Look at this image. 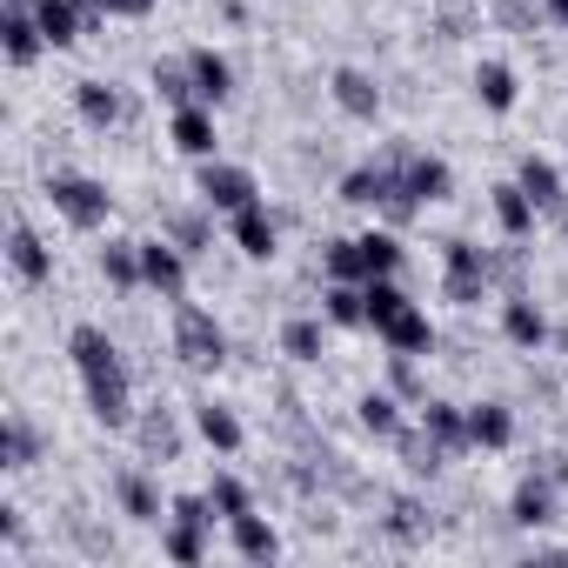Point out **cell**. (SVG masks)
<instances>
[{"mask_svg": "<svg viewBox=\"0 0 568 568\" xmlns=\"http://www.w3.org/2000/svg\"><path fill=\"white\" fill-rule=\"evenodd\" d=\"M68 355H74V368H81V382H88V408H94V422L101 428H128V368H121V355H114V342L101 335V328H74L68 335Z\"/></svg>", "mask_w": 568, "mask_h": 568, "instance_id": "6da1fadb", "label": "cell"}, {"mask_svg": "<svg viewBox=\"0 0 568 568\" xmlns=\"http://www.w3.org/2000/svg\"><path fill=\"white\" fill-rule=\"evenodd\" d=\"M174 355H181L187 368H221V362H227V335H221V322H214L207 308L181 302V308H174Z\"/></svg>", "mask_w": 568, "mask_h": 568, "instance_id": "7a4b0ae2", "label": "cell"}, {"mask_svg": "<svg viewBox=\"0 0 568 568\" xmlns=\"http://www.w3.org/2000/svg\"><path fill=\"white\" fill-rule=\"evenodd\" d=\"M442 288H448V302H481V288H488V254L475 247V241H442Z\"/></svg>", "mask_w": 568, "mask_h": 568, "instance_id": "3957f363", "label": "cell"}, {"mask_svg": "<svg viewBox=\"0 0 568 568\" xmlns=\"http://www.w3.org/2000/svg\"><path fill=\"white\" fill-rule=\"evenodd\" d=\"M48 201H54L74 227H101V221H108V207H114V201H108V187H101V181H88V174H54V181H48Z\"/></svg>", "mask_w": 568, "mask_h": 568, "instance_id": "277c9868", "label": "cell"}, {"mask_svg": "<svg viewBox=\"0 0 568 568\" xmlns=\"http://www.w3.org/2000/svg\"><path fill=\"white\" fill-rule=\"evenodd\" d=\"M141 274H148V288L161 302H181L187 295V254L174 241H141Z\"/></svg>", "mask_w": 568, "mask_h": 568, "instance_id": "5b68a950", "label": "cell"}, {"mask_svg": "<svg viewBox=\"0 0 568 568\" xmlns=\"http://www.w3.org/2000/svg\"><path fill=\"white\" fill-rule=\"evenodd\" d=\"M201 201L221 207V214H234V207H247V201H261V194H254V174H247V168L207 161V168H201Z\"/></svg>", "mask_w": 568, "mask_h": 568, "instance_id": "8992f818", "label": "cell"}, {"mask_svg": "<svg viewBox=\"0 0 568 568\" xmlns=\"http://www.w3.org/2000/svg\"><path fill=\"white\" fill-rule=\"evenodd\" d=\"M274 241H281V227H274V214H267L261 201H247V207H234V247H241V254H254V261H267V254H274Z\"/></svg>", "mask_w": 568, "mask_h": 568, "instance_id": "52a82bcc", "label": "cell"}, {"mask_svg": "<svg viewBox=\"0 0 568 568\" xmlns=\"http://www.w3.org/2000/svg\"><path fill=\"white\" fill-rule=\"evenodd\" d=\"M515 181H521V187H528V201H535V207H541V214H555V221H561V227H568V194H561V174H555V168H548V161H535V154H528V161H521V174H515Z\"/></svg>", "mask_w": 568, "mask_h": 568, "instance_id": "ba28073f", "label": "cell"}, {"mask_svg": "<svg viewBox=\"0 0 568 568\" xmlns=\"http://www.w3.org/2000/svg\"><path fill=\"white\" fill-rule=\"evenodd\" d=\"M501 335H508L515 348H541L555 328H548V315H541L528 295H508V308H501Z\"/></svg>", "mask_w": 568, "mask_h": 568, "instance_id": "9c48e42d", "label": "cell"}, {"mask_svg": "<svg viewBox=\"0 0 568 568\" xmlns=\"http://www.w3.org/2000/svg\"><path fill=\"white\" fill-rule=\"evenodd\" d=\"M8 261H14V274L28 281V288H41V281H48V247H41V234L28 221L8 227Z\"/></svg>", "mask_w": 568, "mask_h": 568, "instance_id": "30bf717a", "label": "cell"}, {"mask_svg": "<svg viewBox=\"0 0 568 568\" xmlns=\"http://www.w3.org/2000/svg\"><path fill=\"white\" fill-rule=\"evenodd\" d=\"M382 342H388L395 355H428V348H435V328H428V315L408 302L395 322H382Z\"/></svg>", "mask_w": 568, "mask_h": 568, "instance_id": "8fae6325", "label": "cell"}, {"mask_svg": "<svg viewBox=\"0 0 568 568\" xmlns=\"http://www.w3.org/2000/svg\"><path fill=\"white\" fill-rule=\"evenodd\" d=\"M335 101H342V114H355V121H375V108H382V88H375L362 68H335Z\"/></svg>", "mask_w": 568, "mask_h": 568, "instance_id": "7c38bea8", "label": "cell"}, {"mask_svg": "<svg viewBox=\"0 0 568 568\" xmlns=\"http://www.w3.org/2000/svg\"><path fill=\"white\" fill-rule=\"evenodd\" d=\"M174 148L181 154H194V161H214V121H207V108H174Z\"/></svg>", "mask_w": 568, "mask_h": 568, "instance_id": "4fadbf2b", "label": "cell"}, {"mask_svg": "<svg viewBox=\"0 0 568 568\" xmlns=\"http://www.w3.org/2000/svg\"><path fill=\"white\" fill-rule=\"evenodd\" d=\"M535 214H541V207L528 201V187H521V181H501V187H495V221H501V234H508V241H521V234L535 227Z\"/></svg>", "mask_w": 568, "mask_h": 568, "instance_id": "5bb4252c", "label": "cell"}, {"mask_svg": "<svg viewBox=\"0 0 568 568\" xmlns=\"http://www.w3.org/2000/svg\"><path fill=\"white\" fill-rule=\"evenodd\" d=\"M508 521H521V528H541V521H555V481H548V475H528V481L515 488V508H508Z\"/></svg>", "mask_w": 568, "mask_h": 568, "instance_id": "9a60e30c", "label": "cell"}, {"mask_svg": "<svg viewBox=\"0 0 568 568\" xmlns=\"http://www.w3.org/2000/svg\"><path fill=\"white\" fill-rule=\"evenodd\" d=\"M402 174H408V187L422 201H448V187H455L448 161H435V154H402Z\"/></svg>", "mask_w": 568, "mask_h": 568, "instance_id": "2e32d148", "label": "cell"}, {"mask_svg": "<svg viewBox=\"0 0 568 568\" xmlns=\"http://www.w3.org/2000/svg\"><path fill=\"white\" fill-rule=\"evenodd\" d=\"M468 442H475V448H508V442H515V415H508L501 402L468 408Z\"/></svg>", "mask_w": 568, "mask_h": 568, "instance_id": "e0dca14e", "label": "cell"}, {"mask_svg": "<svg viewBox=\"0 0 568 568\" xmlns=\"http://www.w3.org/2000/svg\"><path fill=\"white\" fill-rule=\"evenodd\" d=\"M141 455H148V462H181V422H174L168 408L141 415Z\"/></svg>", "mask_w": 568, "mask_h": 568, "instance_id": "ac0fdd59", "label": "cell"}, {"mask_svg": "<svg viewBox=\"0 0 568 568\" xmlns=\"http://www.w3.org/2000/svg\"><path fill=\"white\" fill-rule=\"evenodd\" d=\"M34 21H41L48 48H74V41H81V0H41Z\"/></svg>", "mask_w": 568, "mask_h": 568, "instance_id": "d6986e66", "label": "cell"}, {"mask_svg": "<svg viewBox=\"0 0 568 568\" xmlns=\"http://www.w3.org/2000/svg\"><path fill=\"white\" fill-rule=\"evenodd\" d=\"M0 41H8V61H14V68H28V61L48 48L41 21H34V14H14V8H8V21H0Z\"/></svg>", "mask_w": 568, "mask_h": 568, "instance_id": "ffe728a7", "label": "cell"}, {"mask_svg": "<svg viewBox=\"0 0 568 568\" xmlns=\"http://www.w3.org/2000/svg\"><path fill=\"white\" fill-rule=\"evenodd\" d=\"M187 68H194L201 101H227V94H234V68H227L214 48H194V54H187Z\"/></svg>", "mask_w": 568, "mask_h": 568, "instance_id": "44dd1931", "label": "cell"}, {"mask_svg": "<svg viewBox=\"0 0 568 568\" xmlns=\"http://www.w3.org/2000/svg\"><path fill=\"white\" fill-rule=\"evenodd\" d=\"M74 108H81V121H94V128H114V121L128 114V101H121L108 81H81V88H74Z\"/></svg>", "mask_w": 568, "mask_h": 568, "instance_id": "7402d4cb", "label": "cell"}, {"mask_svg": "<svg viewBox=\"0 0 568 568\" xmlns=\"http://www.w3.org/2000/svg\"><path fill=\"white\" fill-rule=\"evenodd\" d=\"M227 528H234V548H241L247 561H274V555H281V535H274V528H267L254 508H247V515H234Z\"/></svg>", "mask_w": 568, "mask_h": 568, "instance_id": "603a6c76", "label": "cell"}, {"mask_svg": "<svg viewBox=\"0 0 568 568\" xmlns=\"http://www.w3.org/2000/svg\"><path fill=\"white\" fill-rule=\"evenodd\" d=\"M101 274H108V288H141V241H114V247H101Z\"/></svg>", "mask_w": 568, "mask_h": 568, "instance_id": "cb8c5ba5", "label": "cell"}, {"mask_svg": "<svg viewBox=\"0 0 568 568\" xmlns=\"http://www.w3.org/2000/svg\"><path fill=\"white\" fill-rule=\"evenodd\" d=\"M422 428H428L448 455H462V448H468V415H462V408H448V402H428V408H422Z\"/></svg>", "mask_w": 568, "mask_h": 568, "instance_id": "d4e9b609", "label": "cell"}, {"mask_svg": "<svg viewBox=\"0 0 568 568\" xmlns=\"http://www.w3.org/2000/svg\"><path fill=\"white\" fill-rule=\"evenodd\" d=\"M194 428H201V442H207V448H221V455H234V448L247 442V435H241V422H234V408H214V402L194 415Z\"/></svg>", "mask_w": 568, "mask_h": 568, "instance_id": "484cf974", "label": "cell"}, {"mask_svg": "<svg viewBox=\"0 0 568 568\" xmlns=\"http://www.w3.org/2000/svg\"><path fill=\"white\" fill-rule=\"evenodd\" d=\"M395 448H402V462H408L415 475H435V468L448 462V448H442L428 428H402V435H395Z\"/></svg>", "mask_w": 568, "mask_h": 568, "instance_id": "4316f807", "label": "cell"}, {"mask_svg": "<svg viewBox=\"0 0 568 568\" xmlns=\"http://www.w3.org/2000/svg\"><path fill=\"white\" fill-rule=\"evenodd\" d=\"M328 322H335V328H362V322H368L362 281H335V288H328Z\"/></svg>", "mask_w": 568, "mask_h": 568, "instance_id": "83f0119b", "label": "cell"}, {"mask_svg": "<svg viewBox=\"0 0 568 568\" xmlns=\"http://www.w3.org/2000/svg\"><path fill=\"white\" fill-rule=\"evenodd\" d=\"M154 94H161V101H174V108L201 101V88H194V68H187V61H161V68H154Z\"/></svg>", "mask_w": 568, "mask_h": 568, "instance_id": "f1b7e54d", "label": "cell"}, {"mask_svg": "<svg viewBox=\"0 0 568 568\" xmlns=\"http://www.w3.org/2000/svg\"><path fill=\"white\" fill-rule=\"evenodd\" d=\"M475 94H481V108L508 114V108H515V74H508L501 61H481V74H475Z\"/></svg>", "mask_w": 568, "mask_h": 568, "instance_id": "f546056e", "label": "cell"}, {"mask_svg": "<svg viewBox=\"0 0 568 568\" xmlns=\"http://www.w3.org/2000/svg\"><path fill=\"white\" fill-rule=\"evenodd\" d=\"M161 234H168L181 254H201V247H207V221L187 214V207H168V214H161Z\"/></svg>", "mask_w": 568, "mask_h": 568, "instance_id": "4dcf8cb0", "label": "cell"}, {"mask_svg": "<svg viewBox=\"0 0 568 568\" xmlns=\"http://www.w3.org/2000/svg\"><path fill=\"white\" fill-rule=\"evenodd\" d=\"M114 488H121V508H128L134 521H161V495H154V481H148V475H121Z\"/></svg>", "mask_w": 568, "mask_h": 568, "instance_id": "1f68e13d", "label": "cell"}, {"mask_svg": "<svg viewBox=\"0 0 568 568\" xmlns=\"http://www.w3.org/2000/svg\"><path fill=\"white\" fill-rule=\"evenodd\" d=\"M362 295H368V322H375V328H382V322H395V315L408 308V295L395 288V281H388V274H375V281H362Z\"/></svg>", "mask_w": 568, "mask_h": 568, "instance_id": "d6a6232c", "label": "cell"}, {"mask_svg": "<svg viewBox=\"0 0 568 568\" xmlns=\"http://www.w3.org/2000/svg\"><path fill=\"white\" fill-rule=\"evenodd\" d=\"M362 428L382 435V442H395V435H402V408H395V395H362Z\"/></svg>", "mask_w": 568, "mask_h": 568, "instance_id": "836d02e7", "label": "cell"}, {"mask_svg": "<svg viewBox=\"0 0 568 568\" xmlns=\"http://www.w3.org/2000/svg\"><path fill=\"white\" fill-rule=\"evenodd\" d=\"M161 548H168L174 561H201V555H207V535H201V521H181V515H174L168 535H161Z\"/></svg>", "mask_w": 568, "mask_h": 568, "instance_id": "e575fe53", "label": "cell"}, {"mask_svg": "<svg viewBox=\"0 0 568 568\" xmlns=\"http://www.w3.org/2000/svg\"><path fill=\"white\" fill-rule=\"evenodd\" d=\"M475 21H481V8H475V0H435V28H442V41H462V34H475Z\"/></svg>", "mask_w": 568, "mask_h": 568, "instance_id": "d590c367", "label": "cell"}, {"mask_svg": "<svg viewBox=\"0 0 568 568\" xmlns=\"http://www.w3.org/2000/svg\"><path fill=\"white\" fill-rule=\"evenodd\" d=\"M395 541H422L428 535V508L422 501H388V521H382Z\"/></svg>", "mask_w": 568, "mask_h": 568, "instance_id": "8d00e7d4", "label": "cell"}, {"mask_svg": "<svg viewBox=\"0 0 568 568\" xmlns=\"http://www.w3.org/2000/svg\"><path fill=\"white\" fill-rule=\"evenodd\" d=\"M281 348H288L295 362H322V322H288V328H281Z\"/></svg>", "mask_w": 568, "mask_h": 568, "instance_id": "74e56055", "label": "cell"}, {"mask_svg": "<svg viewBox=\"0 0 568 568\" xmlns=\"http://www.w3.org/2000/svg\"><path fill=\"white\" fill-rule=\"evenodd\" d=\"M362 261H368V281L375 274H395L402 267V241L395 234H362Z\"/></svg>", "mask_w": 568, "mask_h": 568, "instance_id": "f35d334b", "label": "cell"}, {"mask_svg": "<svg viewBox=\"0 0 568 568\" xmlns=\"http://www.w3.org/2000/svg\"><path fill=\"white\" fill-rule=\"evenodd\" d=\"M34 462H41V435L21 415H8V468H34Z\"/></svg>", "mask_w": 568, "mask_h": 568, "instance_id": "ab89813d", "label": "cell"}, {"mask_svg": "<svg viewBox=\"0 0 568 568\" xmlns=\"http://www.w3.org/2000/svg\"><path fill=\"white\" fill-rule=\"evenodd\" d=\"M328 274H335V281H368L362 241H328Z\"/></svg>", "mask_w": 568, "mask_h": 568, "instance_id": "60d3db41", "label": "cell"}, {"mask_svg": "<svg viewBox=\"0 0 568 568\" xmlns=\"http://www.w3.org/2000/svg\"><path fill=\"white\" fill-rule=\"evenodd\" d=\"M207 495H214V508H221L227 521H234V515H247V481H234V475H214V488H207Z\"/></svg>", "mask_w": 568, "mask_h": 568, "instance_id": "b9f144b4", "label": "cell"}, {"mask_svg": "<svg viewBox=\"0 0 568 568\" xmlns=\"http://www.w3.org/2000/svg\"><path fill=\"white\" fill-rule=\"evenodd\" d=\"M388 382H395V395H422V368H415V355H388Z\"/></svg>", "mask_w": 568, "mask_h": 568, "instance_id": "7bdbcfd3", "label": "cell"}, {"mask_svg": "<svg viewBox=\"0 0 568 568\" xmlns=\"http://www.w3.org/2000/svg\"><path fill=\"white\" fill-rule=\"evenodd\" d=\"M488 274H501L508 295H521V254H488Z\"/></svg>", "mask_w": 568, "mask_h": 568, "instance_id": "ee69618b", "label": "cell"}, {"mask_svg": "<svg viewBox=\"0 0 568 568\" xmlns=\"http://www.w3.org/2000/svg\"><path fill=\"white\" fill-rule=\"evenodd\" d=\"M501 21H508L515 34H528V28H535V0H501Z\"/></svg>", "mask_w": 568, "mask_h": 568, "instance_id": "f6af8a7d", "label": "cell"}, {"mask_svg": "<svg viewBox=\"0 0 568 568\" xmlns=\"http://www.w3.org/2000/svg\"><path fill=\"white\" fill-rule=\"evenodd\" d=\"M114 14H128V21H141V14H154V0H114Z\"/></svg>", "mask_w": 568, "mask_h": 568, "instance_id": "bcb514c9", "label": "cell"}, {"mask_svg": "<svg viewBox=\"0 0 568 568\" xmlns=\"http://www.w3.org/2000/svg\"><path fill=\"white\" fill-rule=\"evenodd\" d=\"M81 14H114V0H81Z\"/></svg>", "mask_w": 568, "mask_h": 568, "instance_id": "7dc6e473", "label": "cell"}, {"mask_svg": "<svg viewBox=\"0 0 568 568\" xmlns=\"http://www.w3.org/2000/svg\"><path fill=\"white\" fill-rule=\"evenodd\" d=\"M541 8H548V14H555L561 28H568V0H541Z\"/></svg>", "mask_w": 568, "mask_h": 568, "instance_id": "c3c4849f", "label": "cell"}, {"mask_svg": "<svg viewBox=\"0 0 568 568\" xmlns=\"http://www.w3.org/2000/svg\"><path fill=\"white\" fill-rule=\"evenodd\" d=\"M8 8H14V14H34V8H41V0H8Z\"/></svg>", "mask_w": 568, "mask_h": 568, "instance_id": "681fc988", "label": "cell"}, {"mask_svg": "<svg viewBox=\"0 0 568 568\" xmlns=\"http://www.w3.org/2000/svg\"><path fill=\"white\" fill-rule=\"evenodd\" d=\"M555 342H561V355H568V328H561V335H555Z\"/></svg>", "mask_w": 568, "mask_h": 568, "instance_id": "f907efd6", "label": "cell"}]
</instances>
